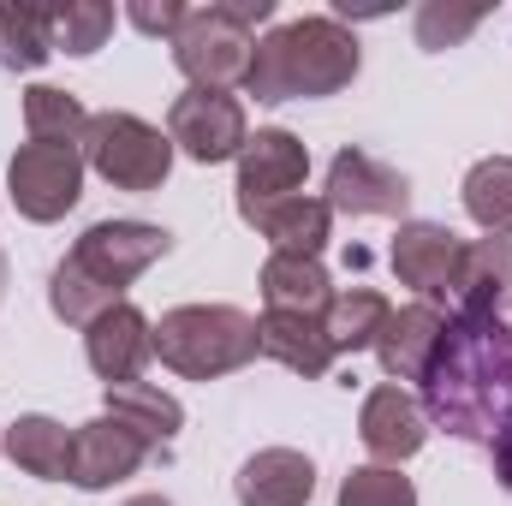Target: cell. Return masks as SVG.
<instances>
[{"mask_svg":"<svg viewBox=\"0 0 512 506\" xmlns=\"http://www.w3.org/2000/svg\"><path fill=\"white\" fill-rule=\"evenodd\" d=\"M441 334H447V316L435 304H405V310L387 316L382 340H376V358H382V370L393 381H423Z\"/></svg>","mask_w":512,"mask_h":506,"instance_id":"16","label":"cell"},{"mask_svg":"<svg viewBox=\"0 0 512 506\" xmlns=\"http://www.w3.org/2000/svg\"><path fill=\"white\" fill-rule=\"evenodd\" d=\"M84 167H96L114 191H155L173 167V137H161L137 114H90Z\"/></svg>","mask_w":512,"mask_h":506,"instance_id":"6","label":"cell"},{"mask_svg":"<svg viewBox=\"0 0 512 506\" xmlns=\"http://www.w3.org/2000/svg\"><path fill=\"white\" fill-rule=\"evenodd\" d=\"M256 36L251 24L221 0V6H191V18L173 36V60L191 78V90H233L251 78Z\"/></svg>","mask_w":512,"mask_h":506,"instance_id":"5","label":"cell"},{"mask_svg":"<svg viewBox=\"0 0 512 506\" xmlns=\"http://www.w3.org/2000/svg\"><path fill=\"white\" fill-rule=\"evenodd\" d=\"M262 340H256V316L233 304H179L155 322V358L185 381H215L245 370Z\"/></svg>","mask_w":512,"mask_h":506,"instance_id":"4","label":"cell"},{"mask_svg":"<svg viewBox=\"0 0 512 506\" xmlns=\"http://www.w3.org/2000/svg\"><path fill=\"white\" fill-rule=\"evenodd\" d=\"M54 54V18L48 6H0V66L6 72H36Z\"/></svg>","mask_w":512,"mask_h":506,"instance_id":"25","label":"cell"},{"mask_svg":"<svg viewBox=\"0 0 512 506\" xmlns=\"http://www.w3.org/2000/svg\"><path fill=\"white\" fill-rule=\"evenodd\" d=\"M0 298H6V251H0Z\"/></svg>","mask_w":512,"mask_h":506,"instance_id":"33","label":"cell"},{"mask_svg":"<svg viewBox=\"0 0 512 506\" xmlns=\"http://www.w3.org/2000/svg\"><path fill=\"white\" fill-rule=\"evenodd\" d=\"M167 251H173V239H167L161 227H149V221H96V227L78 239V251L66 256V262L54 268V280H48L54 316L90 328L102 310L120 304V292H126L131 280H137L143 268H155Z\"/></svg>","mask_w":512,"mask_h":506,"instance_id":"2","label":"cell"},{"mask_svg":"<svg viewBox=\"0 0 512 506\" xmlns=\"http://www.w3.org/2000/svg\"><path fill=\"white\" fill-rule=\"evenodd\" d=\"M143 459H149V441L126 429L120 417H96L72 435V483L78 489H108V483L131 477Z\"/></svg>","mask_w":512,"mask_h":506,"instance_id":"13","label":"cell"},{"mask_svg":"<svg viewBox=\"0 0 512 506\" xmlns=\"http://www.w3.org/2000/svg\"><path fill=\"white\" fill-rule=\"evenodd\" d=\"M24 126H30V143H72V149H84L90 114L78 108V96H66L54 84H36L24 96Z\"/></svg>","mask_w":512,"mask_h":506,"instance_id":"26","label":"cell"},{"mask_svg":"<svg viewBox=\"0 0 512 506\" xmlns=\"http://www.w3.org/2000/svg\"><path fill=\"white\" fill-rule=\"evenodd\" d=\"M459 256L465 239L453 227H435V221H405L399 239H393V274L405 286L423 292V304L435 298H453V274H459Z\"/></svg>","mask_w":512,"mask_h":506,"instance_id":"11","label":"cell"},{"mask_svg":"<svg viewBox=\"0 0 512 506\" xmlns=\"http://www.w3.org/2000/svg\"><path fill=\"white\" fill-rule=\"evenodd\" d=\"M84 352H90V370L108 381V387H120V381H137V370L155 358V328H149V316L137 310V304H114V310H102L90 328H84Z\"/></svg>","mask_w":512,"mask_h":506,"instance_id":"12","label":"cell"},{"mask_svg":"<svg viewBox=\"0 0 512 506\" xmlns=\"http://www.w3.org/2000/svg\"><path fill=\"white\" fill-rule=\"evenodd\" d=\"M54 18V54H96L114 30V6L108 0H66V6H48Z\"/></svg>","mask_w":512,"mask_h":506,"instance_id":"27","label":"cell"},{"mask_svg":"<svg viewBox=\"0 0 512 506\" xmlns=\"http://www.w3.org/2000/svg\"><path fill=\"white\" fill-rule=\"evenodd\" d=\"M358 435H364V447H370L382 465H399V459H411V453L429 441V417H423V405H417L405 387H376V393L364 399Z\"/></svg>","mask_w":512,"mask_h":506,"instance_id":"14","label":"cell"},{"mask_svg":"<svg viewBox=\"0 0 512 506\" xmlns=\"http://www.w3.org/2000/svg\"><path fill=\"white\" fill-rule=\"evenodd\" d=\"M0 447H6V435H0Z\"/></svg>","mask_w":512,"mask_h":506,"instance_id":"34","label":"cell"},{"mask_svg":"<svg viewBox=\"0 0 512 506\" xmlns=\"http://www.w3.org/2000/svg\"><path fill=\"white\" fill-rule=\"evenodd\" d=\"M352 78H358V36L340 18H292L256 42L245 90L256 102H310L346 90Z\"/></svg>","mask_w":512,"mask_h":506,"instance_id":"3","label":"cell"},{"mask_svg":"<svg viewBox=\"0 0 512 506\" xmlns=\"http://www.w3.org/2000/svg\"><path fill=\"white\" fill-rule=\"evenodd\" d=\"M6 191H12V209L24 221H60L78 209L84 197V149L72 143H24L6 167Z\"/></svg>","mask_w":512,"mask_h":506,"instance_id":"7","label":"cell"},{"mask_svg":"<svg viewBox=\"0 0 512 506\" xmlns=\"http://www.w3.org/2000/svg\"><path fill=\"white\" fill-rule=\"evenodd\" d=\"M126 506H173V501H161V495H131Z\"/></svg>","mask_w":512,"mask_h":506,"instance_id":"32","label":"cell"},{"mask_svg":"<svg viewBox=\"0 0 512 506\" xmlns=\"http://www.w3.org/2000/svg\"><path fill=\"white\" fill-rule=\"evenodd\" d=\"M6 453H12V465H24V471L42 477V483L72 477V435H66L54 417H18V423L6 429Z\"/></svg>","mask_w":512,"mask_h":506,"instance_id":"22","label":"cell"},{"mask_svg":"<svg viewBox=\"0 0 512 506\" xmlns=\"http://www.w3.org/2000/svg\"><path fill=\"white\" fill-rule=\"evenodd\" d=\"M340 506H417V489L393 465H364L340 483Z\"/></svg>","mask_w":512,"mask_h":506,"instance_id":"28","label":"cell"},{"mask_svg":"<svg viewBox=\"0 0 512 506\" xmlns=\"http://www.w3.org/2000/svg\"><path fill=\"white\" fill-rule=\"evenodd\" d=\"M108 417H120L126 429H137L149 447L173 441V435H179V423H185L179 399H173V393H161V387H149V381H120V387H108Z\"/></svg>","mask_w":512,"mask_h":506,"instance_id":"23","label":"cell"},{"mask_svg":"<svg viewBox=\"0 0 512 506\" xmlns=\"http://www.w3.org/2000/svg\"><path fill=\"white\" fill-rule=\"evenodd\" d=\"M411 203V185L399 167H387L364 149H340L328 161V209H346V215H387L399 221Z\"/></svg>","mask_w":512,"mask_h":506,"instance_id":"10","label":"cell"},{"mask_svg":"<svg viewBox=\"0 0 512 506\" xmlns=\"http://www.w3.org/2000/svg\"><path fill=\"white\" fill-rule=\"evenodd\" d=\"M465 215L489 239L512 233V155H489V161H477L465 173Z\"/></svg>","mask_w":512,"mask_h":506,"instance_id":"24","label":"cell"},{"mask_svg":"<svg viewBox=\"0 0 512 506\" xmlns=\"http://www.w3.org/2000/svg\"><path fill=\"white\" fill-rule=\"evenodd\" d=\"M256 340H262V358L286 364L292 376H328L334 370V346L322 334V316H286V310H268L256 322Z\"/></svg>","mask_w":512,"mask_h":506,"instance_id":"18","label":"cell"},{"mask_svg":"<svg viewBox=\"0 0 512 506\" xmlns=\"http://www.w3.org/2000/svg\"><path fill=\"white\" fill-rule=\"evenodd\" d=\"M304 173H310V149H304L292 131H280V126L256 131L251 143L239 149V215L256 221L262 209L298 197Z\"/></svg>","mask_w":512,"mask_h":506,"instance_id":"9","label":"cell"},{"mask_svg":"<svg viewBox=\"0 0 512 506\" xmlns=\"http://www.w3.org/2000/svg\"><path fill=\"white\" fill-rule=\"evenodd\" d=\"M251 227L274 245V251H286V256H322L328 227H334V209H328L322 197H286V203L262 209Z\"/></svg>","mask_w":512,"mask_h":506,"instance_id":"20","label":"cell"},{"mask_svg":"<svg viewBox=\"0 0 512 506\" xmlns=\"http://www.w3.org/2000/svg\"><path fill=\"white\" fill-rule=\"evenodd\" d=\"M387 316H393V304H387L382 292H370V286H358V292H334L328 310H322V334H328L334 358H340V352H364V346H376L382 328H387Z\"/></svg>","mask_w":512,"mask_h":506,"instance_id":"21","label":"cell"},{"mask_svg":"<svg viewBox=\"0 0 512 506\" xmlns=\"http://www.w3.org/2000/svg\"><path fill=\"white\" fill-rule=\"evenodd\" d=\"M316 495V465L292 447H262L239 471V506H304Z\"/></svg>","mask_w":512,"mask_h":506,"instance_id":"17","label":"cell"},{"mask_svg":"<svg viewBox=\"0 0 512 506\" xmlns=\"http://www.w3.org/2000/svg\"><path fill=\"white\" fill-rule=\"evenodd\" d=\"M262 298H268V310H286V316H322L334 298V280L316 256L274 251L262 262Z\"/></svg>","mask_w":512,"mask_h":506,"instance_id":"19","label":"cell"},{"mask_svg":"<svg viewBox=\"0 0 512 506\" xmlns=\"http://www.w3.org/2000/svg\"><path fill=\"white\" fill-rule=\"evenodd\" d=\"M126 18L143 30V36H179V24L191 18V6H179V0H131L126 6Z\"/></svg>","mask_w":512,"mask_h":506,"instance_id":"30","label":"cell"},{"mask_svg":"<svg viewBox=\"0 0 512 506\" xmlns=\"http://www.w3.org/2000/svg\"><path fill=\"white\" fill-rule=\"evenodd\" d=\"M459 316H507L512 310V239H477L453 274Z\"/></svg>","mask_w":512,"mask_h":506,"instance_id":"15","label":"cell"},{"mask_svg":"<svg viewBox=\"0 0 512 506\" xmlns=\"http://www.w3.org/2000/svg\"><path fill=\"white\" fill-rule=\"evenodd\" d=\"M167 137H173L191 161L215 167V161H233V155L251 143V126H245L239 96H227V90H185V96H173V108H167Z\"/></svg>","mask_w":512,"mask_h":506,"instance_id":"8","label":"cell"},{"mask_svg":"<svg viewBox=\"0 0 512 506\" xmlns=\"http://www.w3.org/2000/svg\"><path fill=\"white\" fill-rule=\"evenodd\" d=\"M477 24H483V6L429 0V6H417V48H459Z\"/></svg>","mask_w":512,"mask_h":506,"instance_id":"29","label":"cell"},{"mask_svg":"<svg viewBox=\"0 0 512 506\" xmlns=\"http://www.w3.org/2000/svg\"><path fill=\"white\" fill-rule=\"evenodd\" d=\"M495 477L507 483V495H512V447H501V453H495Z\"/></svg>","mask_w":512,"mask_h":506,"instance_id":"31","label":"cell"},{"mask_svg":"<svg viewBox=\"0 0 512 506\" xmlns=\"http://www.w3.org/2000/svg\"><path fill=\"white\" fill-rule=\"evenodd\" d=\"M423 417L471 447H512V328L501 316H453L429 370Z\"/></svg>","mask_w":512,"mask_h":506,"instance_id":"1","label":"cell"}]
</instances>
